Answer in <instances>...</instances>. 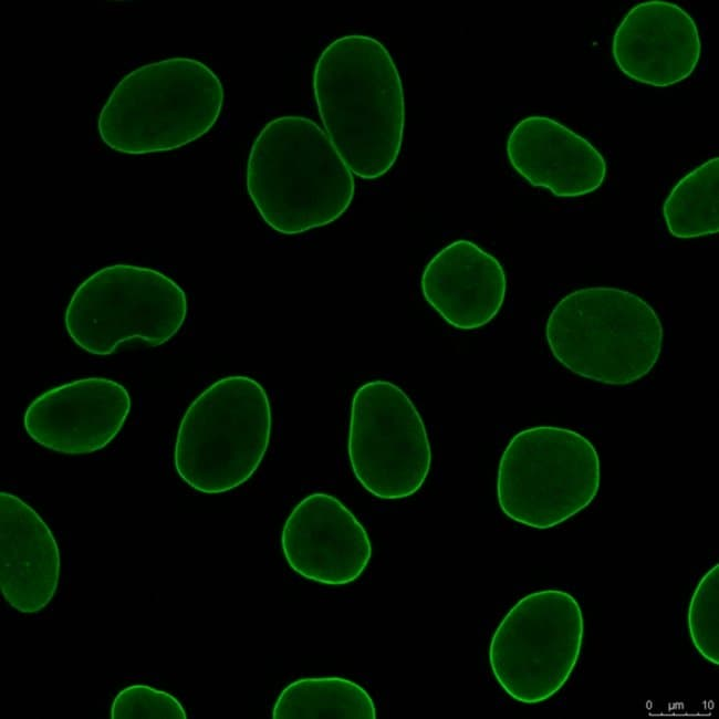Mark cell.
Returning <instances> with one entry per match:
<instances>
[{"mask_svg": "<svg viewBox=\"0 0 719 719\" xmlns=\"http://www.w3.org/2000/svg\"><path fill=\"white\" fill-rule=\"evenodd\" d=\"M313 90L326 134L352 174L385 175L405 124L403 84L386 46L364 34L333 40L316 61Z\"/></svg>", "mask_w": 719, "mask_h": 719, "instance_id": "1", "label": "cell"}, {"mask_svg": "<svg viewBox=\"0 0 719 719\" xmlns=\"http://www.w3.org/2000/svg\"><path fill=\"white\" fill-rule=\"evenodd\" d=\"M246 184L264 222L289 236L335 221L355 191L353 174L327 134L300 115L278 116L260 131Z\"/></svg>", "mask_w": 719, "mask_h": 719, "instance_id": "2", "label": "cell"}, {"mask_svg": "<svg viewBox=\"0 0 719 719\" xmlns=\"http://www.w3.org/2000/svg\"><path fill=\"white\" fill-rule=\"evenodd\" d=\"M223 98L221 81L201 61L159 60L116 84L101 110L98 134L111 149L128 155L176 149L215 125Z\"/></svg>", "mask_w": 719, "mask_h": 719, "instance_id": "3", "label": "cell"}, {"mask_svg": "<svg viewBox=\"0 0 719 719\" xmlns=\"http://www.w3.org/2000/svg\"><path fill=\"white\" fill-rule=\"evenodd\" d=\"M545 337L572 373L606 385H628L657 363L664 331L643 298L611 286L575 290L550 313Z\"/></svg>", "mask_w": 719, "mask_h": 719, "instance_id": "4", "label": "cell"}, {"mask_svg": "<svg viewBox=\"0 0 719 719\" xmlns=\"http://www.w3.org/2000/svg\"><path fill=\"white\" fill-rule=\"evenodd\" d=\"M271 427V406L262 385L244 375L222 377L185 411L175 440V469L199 492L230 491L258 469Z\"/></svg>", "mask_w": 719, "mask_h": 719, "instance_id": "5", "label": "cell"}, {"mask_svg": "<svg viewBox=\"0 0 719 719\" xmlns=\"http://www.w3.org/2000/svg\"><path fill=\"white\" fill-rule=\"evenodd\" d=\"M598 454L581 434L535 426L515 434L498 467L497 497L502 512L533 529H550L574 517L596 497Z\"/></svg>", "mask_w": 719, "mask_h": 719, "instance_id": "6", "label": "cell"}, {"mask_svg": "<svg viewBox=\"0 0 719 719\" xmlns=\"http://www.w3.org/2000/svg\"><path fill=\"white\" fill-rule=\"evenodd\" d=\"M187 311L186 293L171 278L150 268L117 263L77 286L64 324L77 346L106 356L132 340L165 344L180 330Z\"/></svg>", "mask_w": 719, "mask_h": 719, "instance_id": "7", "label": "cell"}, {"mask_svg": "<svg viewBox=\"0 0 719 719\" xmlns=\"http://www.w3.org/2000/svg\"><path fill=\"white\" fill-rule=\"evenodd\" d=\"M584 618L570 593L546 588L520 598L497 626L489 664L512 699L535 705L553 697L579 660Z\"/></svg>", "mask_w": 719, "mask_h": 719, "instance_id": "8", "label": "cell"}, {"mask_svg": "<svg viewBox=\"0 0 719 719\" xmlns=\"http://www.w3.org/2000/svg\"><path fill=\"white\" fill-rule=\"evenodd\" d=\"M347 452L358 482L384 500L417 492L431 465L420 414L400 387L383 379L363 384L353 396Z\"/></svg>", "mask_w": 719, "mask_h": 719, "instance_id": "9", "label": "cell"}, {"mask_svg": "<svg viewBox=\"0 0 719 719\" xmlns=\"http://www.w3.org/2000/svg\"><path fill=\"white\" fill-rule=\"evenodd\" d=\"M131 397L119 383L86 377L53 387L34 398L23 416L28 436L65 455H86L106 447L122 429Z\"/></svg>", "mask_w": 719, "mask_h": 719, "instance_id": "10", "label": "cell"}, {"mask_svg": "<svg viewBox=\"0 0 719 719\" xmlns=\"http://www.w3.org/2000/svg\"><path fill=\"white\" fill-rule=\"evenodd\" d=\"M281 548L294 572L327 585L355 581L372 556L365 528L337 498L324 492L311 493L293 508L282 528Z\"/></svg>", "mask_w": 719, "mask_h": 719, "instance_id": "11", "label": "cell"}, {"mask_svg": "<svg viewBox=\"0 0 719 719\" xmlns=\"http://www.w3.org/2000/svg\"><path fill=\"white\" fill-rule=\"evenodd\" d=\"M612 54L627 77L666 87L694 73L701 40L696 21L680 6L649 0L624 15L613 35Z\"/></svg>", "mask_w": 719, "mask_h": 719, "instance_id": "12", "label": "cell"}, {"mask_svg": "<svg viewBox=\"0 0 719 719\" xmlns=\"http://www.w3.org/2000/svg\"><path fill=\"white\" fill-rule=\"evenodd\" d=\"M506 149L520 176L556 197L591 194L606 177V161L594 145L548 116L521 119L509 134Z\"/></svg>", "mask_w": 719, "mask_h": 719, "instance_id": "13", "label": "cell"}, {"mask_svg": "<svg viewBox=\"0 0 719 719\" xmlns=\"http://www.w3.org/2000/svg\"><path fill=\"white\" fill-rule=\"evenodd\" d=\"M421 292L451 326L476 330L500 311L507 292L501 263L472 241L460 239L438 251L425 267Z\"/></svg>", "mask_w": 719, "mask_h": 719, "instance_id": "14", "label": "cell"}, {"mask_svg": "<svg viewBox=\"0 0 719 719\" xmlns=\"http://www.w3.org/2000/svg\"><path fill=\"white\" fill-rule=\"evenodd\" d=\"M58 543L39 513L19 497L0 492V588L22 613L43 609L60 579Z\"/></svg>", "mask_w": 719, "mask_h": 719, "instance_id": "15", "label": "cell"}, {"mask_svg": "<svg viewBox=\"0 0 719 719\" xmlns=\"http://www.w3.org/2000/svg\"><path fill=\"white\" fill-rule=\"evenodd\" d=\"M273 719H375L369 694L342 677H308L288 685L279 695Z\"/></svg>", "mask_w": 719, "mask_h": 719, "instance_id": "16", "label": "cell"}, {"mask_svg": "<svg viewBox=\"0 0 719 719\" xmlns=\"http://www.w3.org/2000/svg\"><path fill=\"white\" fill-rule=\"evenodd\" d=\"M663 215L675 238H699L719 231V157L699 165L674 186Z\"/></svg>", "mask_w": 719, "mask_h": 719, "instance_id": "17", "label": "cell"}, {"mask_svg": "<svg viewBox=\"0 0 719 719\" xmlns=\"http://www.w3.org/2000/svg\"><path fill=\"white\" fill-rule=\"evenodd\" d=\"M688 629L697 652L719 665V564L708 570L690 598Z\"/></svg>", "mask_w": 719, "mask_h": 719, "instance_id": "18", "label": "cell"}, {"mask_svg": "<svg viewBox=\"0 0 719 719\" xmlns=\"http://www.w3.org/2000/svg\"><path fill=\"white\" fill-rule=\"evenodd\" d=\"M112 719H186L183 705L170 694L147 685L121 690L111 707Z\"/></svg>", "mask_w": 719, "mask_h": 719, "instance_id": "19", "label": "cell"}]
</instances>
